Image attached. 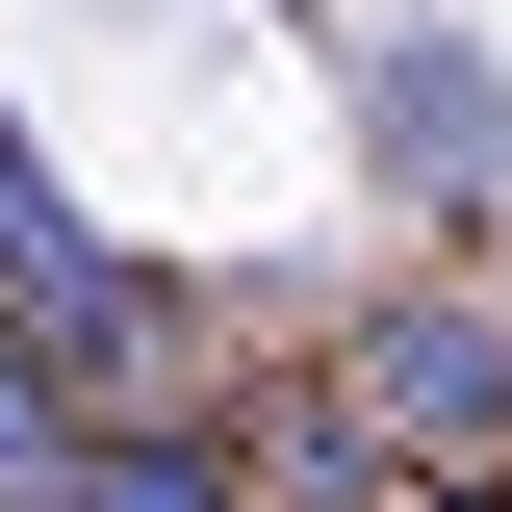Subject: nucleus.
Returning <instances> with one entry per match:
<instances>
[{
	"instance_id": "7",
	"label": "nucleus",
	"mask_w": 512,
	"mask_h": 512,
	"mask_svg": "<svg viewBox=\"0 0 512 512\" xmlns=\"http://www.w3.org/2000/svg\"><path fill=\"white\" fill-rule=\"evenodd\" d=\"M461 512H487V487H461Z\"/></svg>"
},
{
	"instance_id": "5",
	"label": "nucleus",
	"mask_w": 512,
	"mask_h": 512,
	"mask_svg": "<svg viewBox=\"0 0 512 512\" xmlns=\"http://www.w3.org/2000/svg\"><path fill=\"white\" fill-rule=\"evenodd\" d=\"M52 512H231V461H205V436H103Z\"/></svg>"
},
{
	"instance_id": "3",
	"label": "nucleus",
	"mask_w": 512,
	"mask_h": 512,
	"mask_svg": "<svg viewBox=\"0 0 512 512\" xmlns=\"http://www.w3.org/2000/svg\"><path fill=\"white\" fill-rule=\"evenodd\" d=\"M359 103H384V154H410V180H487V154H512V103L461 77V26H384V52H359Z\"/></svg>"
},
{
	"instance_id": "6",
	"label": "nucleus",
	"mask_w": 512,
	"mask_h": 512,
	"mask_svg": "<svg viewBox=\"0 0 512 512\" xmlns=\"http://www.w3.org/2000/svg\"><path fill=\"white\" fill-rule=\"evenodd\" d=\"M26 436H52V410H26V359H0V461H26Z\"/></svg>"
},
{
	"instance_id": "4",
	"label": "nucleus",
	"mask_w": 512,
	"mask_h": 512,
	"mask_svg": "<svg viewBox=\"0 0 512 512\" xmlns=\"http://www.w3.org/2000/svg\"><path fill=\"white\" fill-rule=\"evenodd\" d=\"M359 487H384V436H359V410H308V384L231 436V512H359Z\"/></svg>"
},
{
	"instance_id": "1",
	"label": "nucleus",
	"mask_w": 512,
	"mask_h": 512,
	"mask_svg": "<svg viewBox=\"0 0 512 512\" xmlns=\"http://www.w3.org/2000/svg\"><path fill=\"white\" fill-rule=\"evenodd\" d=\"M0 359H52V384H103V410H154V384H180V282H154V256H103L52 205V154H26V128H0Z\"/></svg>"
},
{
	"instance_id": "2",
	"label": "nucleus",
	"mask_w": 512,
	"mask_h": 512,
	"mask_svg": "<svg viewBox=\"0 0 512 512\" xmlns=\"http://www.w3.org/2000/svg\"><path fill=\"white\" fill-rule=\"evenodd\" d=\"M359 436H410V461H512V308L487 282H410V308H359V384H333Z\"/></svg>"
}]
</instances>
